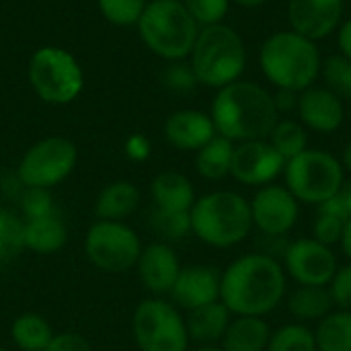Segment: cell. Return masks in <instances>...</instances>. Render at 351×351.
<instances>
[{
  "mask_svg": "<svg viewBox=\"0 0 351 351\" xmlns=\"http://www.w3.org/2000/svg\"><path fill=\"white\" fill-rule=\"evenodd\" d=\"M284 296L286 269L269 255H245L222 274L220 300L237 317H265Z\"/></svg>",
  "mask_w": 351,
  "mask_h": 351,
  "instance_id": "6da1fadb",
  "label": "cell"
},
{
  "mask_svg": "<svg viewBox=\"0 0 351 351\" xmlns=\"http://www.w3.org/2000/svg\"><path fill=\"white\" fill-rule=\"evenodd\" d=\"M210 117L220 136L239 144L269 138L280 121L274 97L263 86L247 80H234L218 88Z\"/></svg>",
  "mask_w": 351,
  "mask_h": 351,
  "instance_id": "7a4b0ae2",
  "label": "cell"
},
{
  "mask_svg": "<svg viewBox=\"0 0 351 351\" xmlns=\"http://www.w3.org/2000/svg\"><path fill=\"white\" fill-rule=\"evenodd\" d=\"M259 64L271 84L294 93H302L313 86L323 66L317 43L296 31L269 35L261 45Z\"/></svg>",
  "mask_w": 351,
  "mask_h": 351,
  "instance_id": "3957f363",
  "label": "cell"
},
{
  "mask_svg": "<svg viewBox=\"0 0 351 351\" xmlns=\"http://www.w3.org/2000/svg\"><path fill=\"white\" fill-rule=\"evenodd\" d=\"M189 58L197 84L222 88L239 80L245 72L247 47L232 27L218 23L199 29Z\"/></svg>",
  "mask_w": 351,
  "mask_h": 351,
  "instance_id": "277c9868",
  "label": "cell"
},
{
  "mask_svg": "<svg viewBox=\"0 0 351 351\" xmlns=\"http://www.w3.org/2000/svg\"><path fill=\"white\" fill-rule=\"evenodd\" d=\"M189 216L191 232L218 249L239 245L253 228L251 202L234 191H214L195 199Z\"/></svg>",
  "mask_w": 351,
  "mask_h": 351,
  "instance_id": "5b68a950",
  "label": "cell"
},
{
  "mask_svg": "<svg viewBox=\"0 0 351 351\" xmlns=\"http://www.w3.org/2000/svg\"><path fill=\"white\" fill-rule=\"evenodd\" d=\"M136 27L146 47L169 62L185 60L199 33L181 0H148Z\"/></svg>",
  "mask_w": 351,
  "mask_h": 351,
  "instance_id": "8992f818",
  "label": "cell"
},
{
  "mask_svg": "<svg viewBox=\"0 0 351 351\" xmlns=\"http://www.w3.org/2000/svg\"><path fill=\"white\" fill-rule=\"evenodd\" d=\"M29 82L41 101L66 105L82 93L84 72L70 51L43 45L29 60Z\"/></svg>",
  "mask_w": 351,
  "mask_h": 351,
  "instance_id": "52a82bcc",
  "label": "cell"
},
{
  "mask_svg": "<svg viewBox=\"0 0 351 351\" xmlns=\"http://www.w3.org/2000/svg\"><path fill=\"white\" fill-rule=\"evenodd\" d=\"M286 187L304 204L321 206L343 185V165L331 152L306 148L286 162Z\"/></svg>",
  "mask_w": 351,
  "mask_h": 351,
  "instance_id": "ba28073f",
  "label": "cell"
},
{
  "mask_svg": "<svg viewBox=\"0 0 351 351\" xmlns=\"http://www.w3.org/2000/svg\"><path fill=\"white\" fill-rule=\"evenodd\" d=\"M132 329L142 351H187L189 333L179 311L165 300H144L134 313Z\"/></svg>",
  "mask_w": 351,
  "mask_h": 351,
  "instance_id": "9c48e42d",
  "label": "cell"
},
{
  "mask_svg": "<svg viewBox=\"0 0 351 351\" xmlns=\"http://www.w3.org/2000/svg\"><path fill=\"white\" fill-rule=\"evenodd\" d=\"M84 251L97 269L107 274H123L138 263L142 245L138 234L128 224L99 220L86 232Z\"/></svg>",
  "mask_w": 351,
  "mask_h": 351,
  "instance_id": "30bf717a",
  "label": "cell"
},
{
  "mask_svg": "<svg viewBox=\"0 0 351 351\" xmlns=\"http://www.w3.org/2000/svg\"><path fill=\"white\" fill-rule=\"evenodd\" d=\"M78 150L76 146L62 138L49 136L35 142L21 158L16 177L25 187L49 189L62 183L76 167Z\"/></svg>",
  "mask_w": 351,
  "mask_h": 351,
  "instance_id": "8fae6325",
  "label": "cell"
},
{
  "mask_svg": "<svg viewBox=\"0 0 351 351\" xmlns=\"http://www.w3.org/2000/svg\"><path fill=\"white\" fill-rule=\"evenodd\" d=\"M284 269L300 286H329L339 267L331 247L315 239H298L288 245Z\"/></svg>",
  "mask_w": 351,
  "mask_h": 351,
  "instance_id": "7c38bea8",
  "label": "cell"
},
{
  "mask_svg": "<svg viewBox=\"0 0 351 351\" xmlns=\"http://www.w3.org/2000/svg\"><path fill=\"white\" fill-rule=\"evenodd\" d=\"M251 216L253 226H257L261 234L286 237L298 220V199L288 187L269 183L255 193Z\"/></svg>",
  "mask_w": 351,
  "mask_h": 351,
  "instance_id": "4fadbf2b",
  "label": "cell"
},
{
  "mask_svg": "<svg viewBox=\"0 0 351 351\" xmlns=\"http://www.w3.org/2000/svg\"><path fill=\"white\" fill-rule=\"evenodd\" d=\"M286 169V158L265 140L234 146L230 175L243 185H269Z\"/></svg>",
  "mask_w": 351,
  "mask_h": 351,
  "instance_id": "5bb4252c",
  "label": "cell"
},
{
  "mask_svg": "<svg viewBox=\"0 0 351 351\" xmlns=\"http://www.w3.org/2000/svg\"><path fill=\"white\" fill-rule=\"evenodd\" d=\"M343 0H290L288 21L298 35L319 41L329 37L341 23Z\"/></svg>",
  "mask_w": 351,
  "mask_h": 351,
  "instance_id": "9a60e30c",
  "label": "cell"
},
{
  "mask_svg": "<svg viewBox=\"0 0 351 351\" xmlns=\"http://www.w3.org/2000/svg\"><path fill=\"white\" fill-rule=\"evenodd\" d=\"M222 274L210 265H189L181 267L179 278L169 292L177 306L193 311L220 300Z\"/></svg>",
  "mask_w": 351,
  "mask_h": 351,
  "instance_id": "2e32d148",
  "label": "cell"
},
{
  "mask_svg": "<svg viewBox=\"0 0 351 351\" xmlns=\"http://www.w3.org/2000/svg\"><path fill=\"white\" fill-rule=\"evenodd\" d=\"M296 111L302 125L319 134L335 132L343 123L346 115L341 99L325 86H308L306 90H302Z\"/></svg>",
  "mask_w": 351,
  "mask_h": 351,
  "instance_id": "e0dca14e",
  "label": "cell"
},
{
  "mask_svg": "<svg viewBox=\"0 0 351 351\" xmlns=\"http://www.w3.org/2000/svg\"><path fill=\"white\" fill-rule=\"evenodd\" d=\"M179 257L167 243H152L142 249L138 259V274L150 292L169 294L179 278Z\"/></svg>",
  "mask_w": 351,
  "mask_h": 351,
  "instance_id": "ac0fdd59",
  "label": "cell"
},
{
  "mask_svg": "<svg viewBox=\"0 0 351 351\" xmlns=\"http://www.w3.org/2000/svg\"><path fill=\"white\" fill-rule=\"evenodd\" d=\"M216 125L210 115L195 109L175 111L165 121L167 140L179 150H199L216 136Z\"/></svg>",
  "mask_w": 351,
  "mask_h": 351,
  "instance_id": "d6986e66",
  "label": "cell"
},
{
  "mask_svg": "<svg viewBox=\"0 0 351 351\" xmlns=\"http://www.w3.org/2000/svg\"><path fill=\"white\" fill-rule=\"evenodd\" d=\"M154 208L167 212H191L195 204V191L191 181L177 171H162L152 181Z\"/></svg>",
  "mask_w": 351,
  "mask_h": 351,
  "instance_id": "ffe728a7",
  "label": "cell"
},
{
  "mask_svg": "<svg viewBox=\"0 0 351 351\" xmlns=\"http://www.w3.org/2000/svg\"><path fill=\"white\" fill-rule=\"evenodd\" d=\"M230 315L232 313L222 304V300L189 311V317L185 319L189 339H195L199 343L220 341L232 321Z\"/></svg>",
  "mask_w": 351,
  "mask_h": 351,
  "instance_id": "44dd1931",
  "label": "cell"
},
{
  "mask_svg": "<svg viewBox=\"0 0 351 351\" xmlns=\"http://www.w3.org/2000/svg\"><path fill=\"white\" fill-rule=\"evenodd\" d=\"M140 204V191L130 181H115L103 187L95 202V216L99 220L121 222L123 218L132 216Z\"/></svg>",
  "mask_w": 351,
  "mask_h": 351,
  "instance_id": "7402d4cb",
  "label": "cell"
},
{
  "mask_svg": "<svg viewBox=\"0 0 351 351\" xmlns=\"http://www.w3.org/2000/svg\"><path fill=\"white\" fill-rule=\"evenodd\" d=\"M271 331L263 317H237L230 321L224 337V351H265Z\"/></svg>",
  "mask_w": 351,
  "mask_h": 351,
  "instance_id": "603a6c76",
  "label": "cell"
},
{
  "mask_svg": "<svg viewBox=\"0 0 351 351\" xmlns=\"http://www.w3.org/2000/svg\"><path fill=\"white\" fill-rule=\"evenodd\" d=\"M68 241V230L58 212L25 222V249L39 255L58 253Z\"/></svg>",
  "mask_w": 351,
  "mask_h": 351,
  "instance_id": "cb8c5ba5",
  "label": "cell"
},
{
  "mask_svg": "<svg viewBox=\"0 0 351 351\" xmlns=\"http://www.w3.org/2000/svg\"><path fill=\"white\" fill-rule=\"evenodd\" d=\"M333 306L329 286H298L288 298V308L298 321H321Z\"/></svg>",
  "mask_w": 351,
  "mask_h": 351,
  "instance_id": "d4e9b609",
  "label": "cell"
},
{
  "mask_svg": "<svg viewBox=\"0 0 351 351\" xmlns=\"http://www.w3.org/2000/svg\"><path fill=\"white\" fill-rule=\"evenodd\" d=\"M232 154H234V142L216 134L206 146H202L197 150L195 169L204 179L220 181L226 175H230Z\"/></svg>",
  "mask_w": 351,
  "mask_h": 351,
  "instance_id": "484cf974",
  "label": "cell"
},
{
  "mask_svg": "<svg viewBox=\"0 0 351 351\" xmlns=\"http://www.w3.org/2000/svg\"><path fill=\"white\" fill-rule=\"evenodd\" d=\"M10 335L21 351H45L53 337V331L43 317L27 313L12 323Z\"/></svg>",
  "mask_w": 351,
  "mask_h": 351,
  "instance_id": "4316f807",
  "label": "cell"
},
{
  "mask_svg": "<svg viewBox=\"0 0 351 351\" xmlns=\"http://www.w3.org/2000/svg\"><path fill=\"white\" fill-rule=\"evenodd\" d=\"M315 339L319 351H351V313H329L321 319Z\"/></svg>",
  "mask_w": 351,
  "mask_h": 351,
  "instance_id": "83f0119b",
  "label": "cell"
},
{
  "mask_svg": "<svg viewBox=\"0 0 351 351\" xmlns=\"http://www.w3.org/2000/svg\"><path fill=\"white\" fill-rule=\"evenodd\" d=\"M25 249V222L0 208V269L12 263Z\"/></svg>",
  "mask_w": 351,
  "mask_h": 351,
  "instance_id": "f1b7e54d",
  "label": "cell"
},
{
  "mask_svg": "<svg viewBox=\"0 0 351 351\" xmlns=\"http://www.w3.org/2000/svg\"><path fill=\"white\" fill-rule=\"evenodd\" d=\"M306 142H308V136H306L304 125L300 121H292V119L278 121L269 134V144L286 158V162L290 158L298 156L300 152H304Z\"/></svg>",
  "mask_w": 351,
  "mask_h": 351,
  "instance_id": "f546056e",
  "label": "cell"
},
{
  "mask_svg": "<svg viewBox=\"0 0 351 351\" xmlns=\"http://www.w3.org/2000/svg\"><path fill=\"white\" fill-rule=\"evenodd\" d=\"M265 351H319L317 350V339L315 333L300 325H286L282 329H278L276 333H271L267 350Z\"/></svg>",
  "mask_w": 351,
  "mask_h": 351,
  "instance_id": "4dcf8cb0",
  "label": "cell"
},
{
  "mask_svg": "<svg viewBox=\"0 0 351 351\" xmlns=\"http://www.w3.org/2000/svg\"><path fill=\"white\" fill-rule=\"evenodd\" d=\"M150 226L162 239L179 241L187 232H191V216L189 212H167V210L154 208L150 214Z\"/></svg>",
  "mask_w": 351,
  "mask_h": 351,
  "instance_id": "1f68e13d",
  "label": "cell"
},
{
  "mask_svg": "<svg viewBox=\"0 0 351 351\" xmlns=\"http://www.w3.org/2000/svg\"><path fill=\"white\" fill-rule=\"evenodd\" d=\"M325 88H329L339 99H351V62L346 60L341 53L331 56L321 66Z\"/></svg>",
  "mask_w": 351,
  "mask_h": 351,
  "instance_id": "d6a6232c",
  "label": "cell"
},
{
  "mask_svg": "<svg viewBox=\"0 0 351 351\" xmlns=\"http://www.w3.org/2000/svg\"><path fill=\"white\" fill-rule=\"evenodd\" d=\"M101 14L117 27L138 25L148 0H97Z\"/></svg>",
  "mask_w": 351,
  "mask_h": 351,
  "instance_id": "836d02e7",
  "label": "cell"
},
{
  "mask_svg": "<svg viewBox=\"0 0 351 351\" xmlns=\"http://www.w3.org/2000/svg\"><path fill=\"white\" fill-rule=\"evenodd\" d=\"M197 25H218L224 21L230 0H181Z\"/></svg>",
  "mask_w": 351,
  "mask_h": 351,
  "instance_id": "e575fe53",
  "label": "cell"
},
{
  "mask_svg": "<svg viewBox=\"0 0 351 351\" xmlns=\"http://www.w3.org/2000/svg\"><path fill=\"white\" fill-rule=\"evenodd\" d=\"M21 208H23L27 220L56 214L53 197H51L49 189H43V187H27L21 197Z\"/></svg>",
  "mask_w": 351,
  "mask_h": 351,
  "instance_id": "d590c367",
  "label": "cell"
},
{
  "mask_svg": "<svg viewBox=\"0 0 351 351\" xmlns=\"http://www.w3.org/2000/svg\"><path fill=\"white\" fill-rule=\"evenodd\" d=\"M343 226L346 222L339 220L337 216H331V214H323L319 212L317 214V220L313 224V239L331 247L335 243L341 241V234H343Z\"/></svg>",
  "mask_w": 351,
  "mask_h": 351,
  "instance_id": "8d00e7d4",
  "label": "cell"
},
{
  "mask_svg": "<svg viewBox=\"0 0 351 351\" xmlns=\"http://www.w3.org/2000/svg\"><path fill=\"white\" fill-rule=\"evenodd\" d=\"M162 80L171 90H177V93H187L197 84V78H195L191 66L185 62H173L171 66H167Z\"/></svg>",
  "mask_w": 351,
  "mask_h": 351,
  "instance_id": "74e56055",
  "label": "cell"
},
{
  "mask_svg": "<svg viewBox=\"0 0 351 351\" xmlns=\"http://www.w3.org/2000/svg\"><path fill=\"white\" fill-rule=\"evenodd\" d=\"M319 212L337 216L343 222L351 220V179H346L343 185L339 187V191L331 199H327L325 204L319 206Z\"/></svg>",
  "mask_w": 351,
  "mask_h": 351,
  "instance_id": "f35d334b",
  "label": "cell"
},
{
  "mask_svg": "<svg viewBox=\"0 0 351 351\" xmlns=\"http://www.w3.org/2000/svg\"><path fill=\"white\" fill-rule=\"evenodd\" d=\"M329 292L339 311L351 313V265L337 269L335 278L329 284Z\"/></svg>",
  "mask_w": 351,
  "mask_h": 351,
  "instance_id": "ab89813d",
  "label": "cell"
},
{
  "mask_svg": "<svg viewBox=\"0 0 351 351\" xmlns=\"http://www.w3.org/2000/svg\"><path fill=\"white\" fill-rule=\"evenodd\" d=\"M45 351H90V346L78 333H60L51 337Z\"/></svg>",
  "mask_w": 351,
  "mask_h": 351,
  "instance_id": "60d3db41",
  "label": "cell"
},
{
  "mask_svg": "<svg viewBox=\"0 0 351 351\" xmlns=\"http://www.w3.org/2000/svg\"><path fill=\"white\" fill-rule=\"evenodd\" d=\"M125 154L132 160H144L150 156V142L142 134H134L125 142Z\"/></svg>",
  "mask_w": 351,
  "mask_h": 351,
  "instance_id": "b9f144b4",
  "label": "cell"
},
{
  "mask_svg": "<svg viewBox=\"0 0 351 351\" xmlns=\"http://www.w3.org/2000/svg\"><path fill=\"white\" fill-rule=\"evenodd\" d=\"M298 99H300V93H294L288 88H278V93L274 95V103H276L278 113L298 109Z\"/></svg>",
  "mask_w": 351,
  "mask_h": 351,
  "instance_id": "7bdbcfd3",
  "label": "cell"
},
{
  "mask_svg": "<svg viewBox=\"0 0 351 351\" xmlns=\"http://www.w3.org/2000/svg\"><path fill=\"white\" fill-rule=\"evenodd\" d=\"M337 43H339V49H341V56L351 62V19L339 27Z\"/></svg>",
  "mask_w": 351,
  "mask_h": 351,
  "instance_id": "ee69618b",
  "label": "cell"
},
{
  "mask_svg": "<svg viewBox=\"0 0 351 351\" xmlns=\"http://www.w3.org/2000/svg\"><path fill=\"white\" fill-rule=\"evenodd\" d=\"M339 245H341L343 253L348 255V259L351 261V220H348V222H346V226H343V234H341Z\"/></svg>",
  "mask_w": 351,
  "mask_h": 351,
  "instance_id": "f6af8a7d",
  "label": "cell"
},
{
  "mask_svg": "<svg viewBox=\"0 0 351 351\" xmlns=\"http://www.w3.org/2000/svg\"><path fill=\"white\" fill-rule=\"evenodd\" d=\"M341 165H343V169L346 171H350L351 173V142L346 146V150H343V158H341Z\"/></svg>",
  "mask_w": 351,
  "mask_h": 351,
  "instance_id": "bcb514c9",
  "label": "cell"
},
{
  "mask_svg": "<svg viewBox=\"0 0 351 351\" xmlns=\"http://www.w3.org/2000/svg\"><path fill=\"white\" fill-rule=\"evenodd\" d=\"M232 2H237L239 6H245V8H255V6L265 4L267 0H232Z\"/></svg>",
  "mask_w": 351,
  "mask_h": 351,
  "instance_id": "7dc6e473",
  "label": "cell"
},
{
  "mask_svg": "<svg viewBox=\"0 0 351 351\" xmlns=\"http://www.w3.org/2000/svg\"><path fill=\"white\" fill-rule=\"evenodd\" d=\"M195 351H224V350H218V348H202V350H195Z\"/></svg>",
  "mask_w": 351,
  "mask_h": 351,
  "instance_id": "c3c4849f",
  "label": "cell"
},
{
  "mask_svg": "<svg viewBox=\"0 0 351 351\" xmlns=\"http://www.w3.org/2000/svg\"><path fill=\"white\" fill-rule=\"evenodd\" d=\"M0 351H6V350H2V348H0Z\"/></svg>",
  "mask_w": 351,
  "mask_h": 351,
  "instance_id": "681fc988",
  "label": "cell"
}]
</instances>
